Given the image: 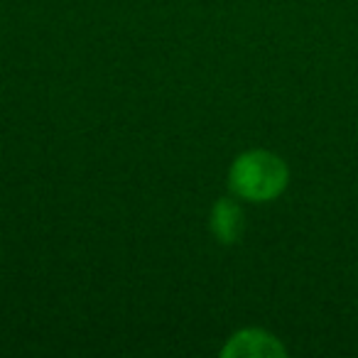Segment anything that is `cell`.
<instances>
[{
  "mask_svg": "<svg viewBox=\"0 0 358 358\" xmlns=\"http://www.w3.org/2000/svg\"><path fill=\"white\" fill-rule=\"evenodd\" d=\"M289 169L268 150H250L231 167V189L248 201H273L285 192Z\"/></svg>",
  "mask_w": 358,
  "mask_h": 358,
  "instance_id": "obj_1",
  "label": "cell"
},
{
  "mask_svg": "<svg viewBox=\"0 0 358 358\" xmlns=\"http://www.w3.org/2000/svg\"><path fill=\"white\" fill-rule=\"evenodd\" d=\"M226 358H280L285 356V346L268 331L260 329H245L231 336L224 348Z\"/></svg>",
  "mask_w": 358,
  "mask_h": 358,
  "instance_id": "obj_2",
  "label": "cell"
},
{
  "mask_svg": "<svg viewBox=\"0 0 358 358\" xmlns=\"http://www.w3.org/2000/svg\"><path fill=\"white\" fill-rule=\"evenodd\" d=\"M211 231L221 243H236L243 231V211L236 201L221 199L211 214Z\"/></svg>",
  "mask_w": 358,
  "mask_h": 358,
  "instance_id": "obj_3",
  "label": "cell"
}]
</instances>
